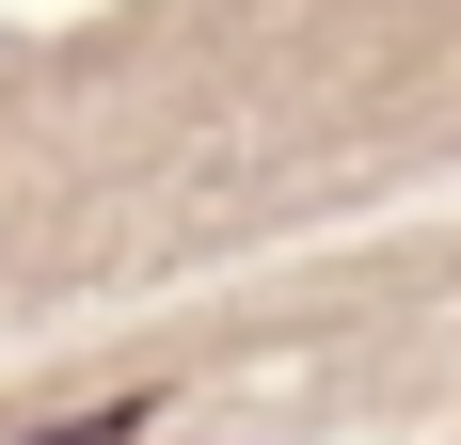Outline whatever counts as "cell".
Listing matches in <instances>:
<instances>
[{"instance_id": "obj_1", "label": "cell", "mask_w": 461, "mask_h": 445, "mask_svg": "<svg viewBox=\"0 0 461 445\" xmlns=\"http://www.w3.org/2000/svg\"><path fill=\"white\" fill-rule=\"evenodd\" d=\"M16 445H143V398H95V413H48V430H16Z\"/></svg>"}]
</instances>
